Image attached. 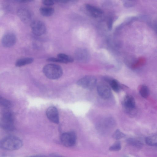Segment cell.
Returning a JSON list of instances; mask_svg holds the SVG:
<instances>
[{"mask_svg": "<svg viewBox=\"0 0 157 157\" xmlns=\"http://www.w3.org/2000/svg\"><path fill=\"white\" fill-rule=\"evenodd\" d=\"M22 142L18 138L14 136H9L3 138L0 142V146L3 149L14 150L20 148Z\"/></svg>", "mask_w": 157, "mask_h": 157, "instance_id": "cell-1", "label": "cell"}, {"mask_svg": "<svg viewBox=\"0 0 157 157\" xmlns=\"http://www.w3.org/2000/svg\"><path fill=\"white\" fill-rule=\"evenodd\" d=\"M44 75L50 79H55L61 77L63 70L59 65L54 64H49L45 65L43 68Z\"/></svg>", "mask_w": 157, "mask_h": 157, "instance_id": "cell-2", "label": "cell"}, {"mask_svg": "<svg viewBox=\"0 0 157 157\" xmlns=\"http://www.w3.org/2000/svg\"><path fill=\"white\" fill-rule=\"evenodd\" d=\"M0 123L1 127L6 131H10L14 129L13 115L7 109L2 112Z\"/></svg>", "mask_w": 157, "mask_h": 157, "instance_id": "cell-3", "label": "cell"}, {"mask_svg": "<svg viewBox=\"0 0 157 157\" xmlns=\"http://www.w3.org/2000/svg\"><path fill=\"white\" fill-rule=\"evenodd\" d=\"M96 83V78L91 75L85 76L79 79L77 82L79 86L88 90L93 89L95 86Z\"/></svg>", "mask_w": 157, "mask_h": 157, "instance_id": "cell-4", "label": "cell"}, {"mask_svg": "<svg viewBox=\"0 0 157 157\" xmlns=\"http://www.w3.org/2000/svg\"><path fill=\"white\" fill-rule=\"evenodd\" d=\"M30 26L33 33L36 36H42L46 32V26L44 23L40 21L34 20L32 21Z\"/></svg>", "mask_w": 157, "mask_h": 157, "instance_id": "cell-5", "label": "cell"}, {"mask_svg": "<svg viewBox=\"0 0 157 157\" xmlns=\"http://www.w3.org/2000/svg\"><path fill=\"white\" fill-rule=\"evenodd\" d=\"M76 137L73 132H69L63 133L61 137L62 144L66 147H71L75 143Z\"/></svg>", "mask_w": 157, "mask_h": 157, "instance_id": "cell-6", "label": "cell"}, {"mask_svg": "<svg viewBox=\"0 0 157 157\" xmlns=\"http://www.w3.org/2000/svg\"><path fill=\"white\" fill-rule=\"evenodd\" d=\"M123 106L125 111L128 113H132L136 109V103L134 98L130 95H127L123 101Z\"/></svg>", "mask_w": 157, "mask_h": 157, "instance_id": "cell-7", "label": "cell"}, {"mask_svg": "<svg viewBox=\"0 0 157 157\" xmlns=\"http://www.w3.org/2000/svg\"><path fill=\"white\" fill-rule=\"evenodd\" d=\"M97 90L99 95L103 99H108L111 96V89L109 86L105 83L102 82L99 83Z\"/></svg>", "mask_w": 157, "mask_h": 157, "instance_id": "cell-8", "label": "cell"}, {"mask_svg": "<svg viewBox=\"0 0 157 157\" xmlns=\"http://www.w3.org/2000/svg\"><path fill=\"white\" fill-rule=\"evenodd\" d=\"M17 41L15 35L11 33H8L4 34L2 37V44L5 48H10L13 46Z\"/></svg>", "mask_w": 157, "mask_h": 157, "instance_id": "cell-9", "label": "cell"}, {"mask_svg": "<svg viewBox=\"0 0 157 157\" xmlns=\"http://www.w3.org/2000/svg\"><path fill=\"white\" fill-rule=\"evenodd\" d=\"M17 14L20 20L25 23L29 22L32 18L31 12L26 8H19L17 10Z\"/></svg>", "mask_w": 157, "mask_h": 157, "instance_id": "cell-10", "label": "cell"}, {"mask_svg": "<svg viewBox=\"0 0 157 157\" xmlns=\"http://www.w3.org/2000/svg\"><path fill=\"white\" fill-rule=\"evenodd\" d=\"M46 115L48 119L52 122L58 124L59 122V117L58 110L54 106H51L47 109Z\"/></svg>", "mask_w": 157, "mask_h": 157, "instance_id": "cell-11", "label": "cell"}, {"mask_svg": "<svg viewBox=\"0 0 157 157\" xmlns=\"http://www.w3.org/2000/svg\"><path fill=\"white\" fill-rule=\"evenodd\" d=\"M86 10L93 16L97 17L103 13V11L100 8L89 4L85 5Z\"/></svg>", "mask_w": 157, "mask_h": 157, "instance_id": "cell-12", "label": "cell"}, {"mask_svg": "<svg viewBox=\"0 0 157 157\" xmlns=\"http://www.w3.org/2000/svg\"><path fill=\"white\" fill-rule=\"evenodd\" d=\"M34 61L32 57H26L19 59L15 63V65L17 67H21L31 63Z\"/></svg>", "mask_w": 157, "mask_h": 157, "instance_id": "cell-13", "label": "cell"}, {"mask_svg": "<svg viewBox=\"0 0 157 157\" xmlns=\"http://www.w3.org/2000/svg\"><path fill=\"white\" fill-rule=\"evenodd\" d=\"M40 14L45 17H49L54 13V9L50 7H42L39 10Z\"/></svg>", "mask_w": 157, "mask_h": 157, "instance_id": "cell-14", "label": "cell"}, {"mask_svg": "<svg viewBox=\"0 0 157 157\" xmlns=\"http://www.w3.org/2000/svg\"><path fill=\"white\" fill-rule=\"evenodd\" d=\"M145 142L149 145L157 147V134L146 137Z\"/></svg>", "mask_w": 157, "mask_h": 157, "instance_id": "cell-15", "label": "cell"}, {"mask_svg": "<svg viewBox=\"0 0 157 157\" xmlns=\"http://www.w3.org/2000/svg\"><path fill=\"white\" fill-rule=\"evenodd\" d=\"M139 92L142 97L147 98L149 94V89L147 86L142 85L139 87Z\"/></svg>", "mask_w": 157, "mask_h": 157, "instance_id": "cell-16", "label": "cell"}, {"mask_svg": "<svg viewBox=\"0 0 157 157\" xmlns=\"http://www.w3.org/2000/svg\"><path fill=\"white\" fill-rule=\"evenodd\" d=\"M127 142L129 145L138 148L143 146V143L140 140L133 138H129L127 140Z\"/></svg>", "mask_w": 157, "mask_h": 157, "instance_id": "cell-17", "label": "cell"}, {"mask_svg": "<svg viewBox=\"0 0 157 157\" xmlns=\"http://www.w3.org/2000/svg\"><path fill=\"white\" fill-rule=\"evenodd\" d=\"M57 56L58 57L61 59L63 63H72L74 60V59L72 57L64 53H59Z\"/></svg>", "mask_w": 157, "mask_h": 157, "instance_id": "cell-18", "label": "cell"}, {"mask_svg": "<svg viewBox=\"0 0 157 157\" xmlns=\"http://www.w3.org/2000/svg\"><path fill=\"white\" fill-rule=\"evenodd\" d=\"M109 83L112 89L115 92H119L121 88V85L116 80L111 79L109 81Z\"/></svg>", "mask_w": 157, "mask_h": 157, "instance_id": "cell-19", "label": "cell"}, {"mask_svg": "<svg viewBox=\"0 0 157 157\" xmlns=\"http://www.w3.org/2000/svg\"><path fill=\"white\" fill-rule=\"evenodd\" d=\"M0 102L1 105L5 109H8L12 106V104L10 101L3 98H0Z\"/></svg>", "mask_w": 157, "mask_h": 157, "instance_id": "cell-20", "label": "cell"}, {"mask_svg": "<svg viewBox=\"0 0 157 157\" xmlns=\"http://www.w3.org/2000/svg\"><path fill=\"white\" fill-rule=\"evenodd\" d=\"M121 148L120 142L117 141L110 147L109 150L111 151H117L120 150Z\"/></svg>", "mask_w": 157, "mask_h": 157, "instance_id": "cell-21", "label": "cell"}, {"mask_svg": "<svg viewBox=\"0 0 157 157\" xmlns=\"http://www.w3.org/2000/svg\"><path fill=\"white\" fill-rule=\"evenodd\" d=\"M125 136V135L118 129L116 130L113 135V138L116 140L120 139Z\"/></svg>", "mask_w": 157, "mask_h": 157, "instance_id": "cell-22", "label": "cell"}, {"mask_svg": "<svg viewBox=\"0 0 157 157\" xmlns=\"http://www.w3.org/2000/svg\"><path fill=\"white\" fill-rule=\"evenodd\" d=\"M47 60L48 61L63 63V61L60 58L58 57H50L48 58Z\"/></svg>", "mask_w": 157, "mask_h": 157, "instance_id": "cell-23", "label": "cell"}, {"mask_svg": "<svg viewBox=\"0 0 157 157\" xmlns=\"http://www.w3.org/2000/svg\"><path fill=\"white\" fill-rule=\"evenodd\" d=\"M135 4V1H127L124 2V5L126 7H132Z\"/></svg>", "mask_w": 157, "mask_h": 157, "instance_id": "cell-24", "label": "cell"}, {"mask_svg": "<svg viewBox=\"0 0 157 157\" xmlns=\"http://www.w3.org/2000/svg\"><path fill=\"white\" fill-rule=\"evenodd\" d=\"M42 2L45 5L49 6L53 5L54 4V1L50 0H43Z\"/></svg>", "mask_w": 157, "mask_h": 157, "instance_id": "cell-25", "label": "cell"}, {"mask_svg": "<svg viewBox=\"0 0 157 157\" xmlns=\"http://www.w3.org/2000/svg\"><path fill=\"white\" fill-rule=\"evenodd\" d=\"M113 24V20L112 18H109L108 21V27L109 30H111Z\"/></svg>", "mask_w": 157, "mask_h": 157, "instance_id": "cell-26", "label": "cell"}, {"mask_svg": "<svg viewBox=\"0 0 157 157\" xmlns=\"http://www.w3.org/2000/svg\"><path fill=\"white\" fill-rule=\"evenodd\" d=\"M32 1L31 0H18L17 1L18 2H31V1Z\"/></svg>", "mask_w": 157, "mask_h": 157, "instance_id": "cell-27", "label": "cell"}, {"mask_svg": "<svg viewBox=\"0 0 157 157\" xmlns=\"http://www.w3.org/2000/svg\"><path fill=\"white\" fill-rule=\"evenodd\" d=\"M155 32L157 34V25H155Z\"/></svg>", "mask_w": 157, "mask_h": 157, "instance_id": "cell-28", "label": "cell"}, {"mask_svg": "<svg viewBox=\"0 0 157 157\" xmlns=\"http://www.w3.org/2000/svg\"><path fill=\"white\" fill-rule=\"evenodd\" d=\"M30 157H41L39 156H33Z\"/></svg>", "mask_w": 157, "mask_h": 157, "instance_id": "cell-29", "label": "cell"}, {"mask_svg": "<svg viewBox=\"0 0 157 157\" xmlns=\"http://www.w3.org/2000/svg\"><path fill=\"white\" fill-rule=\"evenodd\" d=\"M61 157V156H56L55 157Z\"/></svg>", "mask_w": 157, "mask_h": 157, "instance_id": "cell-30", "label": "cell"}]
</instances>
